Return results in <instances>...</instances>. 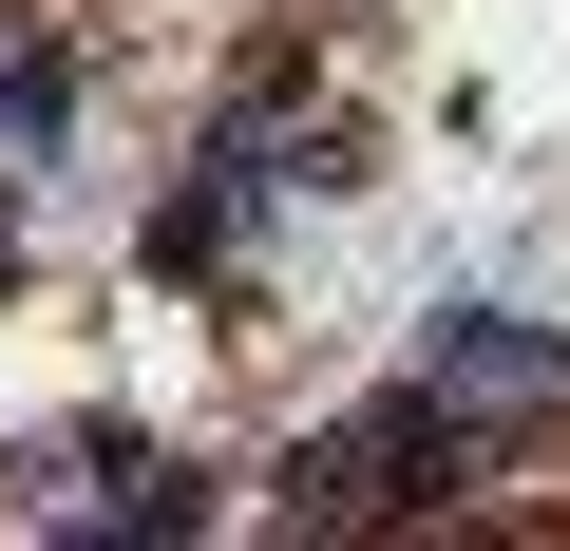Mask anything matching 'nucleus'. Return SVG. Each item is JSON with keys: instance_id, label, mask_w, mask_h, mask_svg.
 <instances>
[{"instance_id": "nucleus-1", "label": "nucleus", "mask_w": 570, "mask_h": 551, "mask_svg": "<svg viewBox=\"0 0 570 551\" xmlns=\"http://www.w3.org/2000/svg\"><path fill=\"white\" fill-rule=\"evenodd\" d=\"M475 456H494V419H475L456 381H419V400H362V419H343L305 475H285V494H305V513H438Z\"/></svg>"}, {"instance_id": "nucleus-2", "label": "nucleus", "mask_w": 570, "mask_h": 551, "mask_svg": "<svg viewBox=\"0 0 570 551\" xmlns=\"http://www.w3.org/2000/svg\"><path fill=\"white\" fill-rule=\"evenodd\" d=\"M438 381H456L475 419H532L570 362H551V324H494V305H475V324H438Z\"/></svg>"}, {"instance_id": "nucleus-3", "label": "nucleus", "mask_w": 570, "mask_h": 551, "mask_svg": "<svg viewBox=\"0 0 570 551\" xmlns=\"http://www.w3.org/2000/svg\"><path fill=\"white\" fill-rule=\"evenodd\" d=\"M58 96H77L58 58H0V152H58Z\"/></svg>"}, {"instance_id": "nucleus-4", "label": "nucleus", "mask_w": 570, "mask_h": 551, "mask_svg": "<svg viewBox=\"0 0 570 551\" xmlns=\"http://www.w3.org/2000/svg\"><path fill=\"white\" fill-rule=\"evenodd\" d=\"M0 286H20V228H0Z\"/></svg>"}]
</instances>
